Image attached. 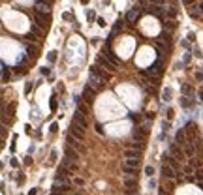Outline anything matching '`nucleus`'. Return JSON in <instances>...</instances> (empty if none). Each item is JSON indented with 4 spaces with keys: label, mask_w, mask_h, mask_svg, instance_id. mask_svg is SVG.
Masks as SVG:
<instances>
[{
    "label": "nucleus",
    "mask_w": 203,
    "mask_h": 195,
    "mask_svg": "<svg viewBox=\"0 0 203 195\" xmlns=\"http://www.w3.org/2000/svg\"><path fill=\"white\" fill-rule=\"evenodd\" d=\"M162 71H164V64H162V60H156V62H152V64H150L145 71L141 70V71H139V75H141V77H145V75H150V77H160V75H162Z\"/></svg>",
    "instance_id": "1"
},
{
    "label": "nucleus",
    "mask_w": 203,
    "mask_h": 195,
    "mask_svg": "<svg viewBox=\"0 0 203 195\" xmlns=\"http://www.w3.org/2000/svg\"><path fill=\"white\" fill-rule=\"evenodd\" d=\"M34 23L40 28H47L51 23V15L49 13H42V11H34Z\"/></svg>",
    "instance_id": "2"
},
{
    "label": "nucleus",
    "mask_w": 203,
    "mask_h": 195,
    "mask_svg": "<svg viewBox=\"0 0 203 195\" xmlns=\"http://www.w3.org/2000/svg\"><path fill=\"white\" fill-rule=\"evenodd\" d=\"M139 15H141V8L139 6H134V8H130L128 11H126V21H128L130 24H135V23H137V19H139Z\"/></svg>",
    "instance_id": "3"
},
{
    "label": "nucleus",
    "mask_w": 203,
    "mask_h": 195,
    "mask_svg": "<svg viewBox=\"0 0 203 195\" xmlns=\"http://www.w3.org/2000/svg\"><path fill=\"white\" fill-rule=\"evenodd\" d=\"M68 135H72L75 141H83L85 139V131L81 130L77 124H73V122H72V126H70V133H68Z\"/></svg>",
    "instance_id": "4"
},
{
    "label": "nucleus",
    "mask_w": 203,
    "mask_h": 195,
    "mask_svg": "<svg viewBox=\"0 0 203 195\" xmlns=\"http://www.w3.org/2000/svg\"><path fill=\"white\" fill-rule=\"evenodd\" d=\"M104 56H105V58H107L109 62L115 66V68H119V66H120V60H119V56H117V54L113 53V51L109 49V45H107V47L104 49Z\"/></svg>",
    "instance_id": "5"
},
{
    "label": "nucleus",
    "mask_w": 203,
    "mask_h": 195,
    "mask_svg": "<svg viewBox=\"0 0 203 195\" xmlns=\"http://www.w3.org/2000/svg\"><path fill=\"white\" fill-rule=\"evenodd\" d=\"M73 124H77L81 130H87V126H89V122H87V116H83V115H79V113H75L73 115Z\"/></svg>",
    "instance_id": "6"
},
{
    "label": "nucleus",
    "mask_w": 203,
    "mask_h": 195,
    "mask_svg": "<svg viewBox=\"0 0 203 195\" xmlns=\"http://www.w3.org/2000/svg\"><path fill=\"white\" fill-rule=\"evenodd\" d=\"M64 154H66V161H70V163H73V161L79 160V154L75 152L72 146H66L64 148Z\"/></svg>",
    "instance_id": "7"
},
{
    "label": "nucleus",
    "mask_w": 203,
    "mask_h": 195,
    "mask_svg": "<svg viewBox=\"0 0 203 195\" xmlns=\"http://www.w3.org/2000/svg\"><path fill=\"white\" fill-rule=\"evenodd\" d=\"M184 156H188V158L196 156V145L192 139H186V143H184Z\"/></svg>",
    "instance_id": "8"
},
{
    "label": "nucleus",
    "mask_w": 203,
    "mask_h": 195,
    "mask_svg": "<svg viewBox=\"0 0 203 195\" xmlns=\"http://www.w3.org/2000/svg\"><path fill=\"white\" fill-rule=\"evenodd\" d=\"M96 62H98L100 66H104V68H105V70H109V71H115V70H117V68H115V66H113V64H111V62H109V60H107V58H105V56H104V54H98V56H96Z\"/></svg>",
    "instance_id": "9"
},
{
    "label": "nucleus",
    "mask_w": 203,
    "mask_h": 195,
    "mask_svg": "<svg viewBox=\"0 0 203 195\" xmlns=\"http://www.w3.org/2000/svg\"><path fill=\"white\" fill-rule=\"evenodd\" d=\"M70 191V182H55L53 193H66Z\"/></svg>",
    "instance_id": "10"
},
{
    "label": "nucleus",
    "mask_w": 203,
    "mask_h": 195,
    "mask_svg": "<svg viewBox=\"0 0 203 195\" xmlns=\"http://www.w3.org/2000/svg\"><path fill=\"white\" fill-rule=\"evenodd\" d=\"M169 156H173L177 161H181L182 158H184V152H182L177 145H171V146H169Z\"/></svg>",
    "instance_id": "11"
},
{
    "label": "nucleus",
    "mask_w": 203,
    "mask_h": 195,
    "mask_svg": "<svg viewBox=\"0 0 203 195\" xmlns=\"http://www.w3.org/2000/svg\"><path fill=\"white\" fill-rule=\"evenodd\" d=\"M90 73H92V75H96V77H100V79L104 81V83H105V81H109V77H111L109 73H105L104 70L96 68V66H92V68H90Z\"/></svg>",
    "instance_id": "12"
},
{
    "label": "nucleus",
    "mask_w": 203,
    "mask_h": 195,
    "mask_svg": "<svg viewBox=\"0 0 203 195\" xmlns=\"http://www.w3.org/2000/svg\"><path fill=\"white\" fill-rule=\"evenodd\" d=\"M94 96H96L94 88H90V86L87 85V86H85V88H83V98H85V100L89 101V103H92V101H94Z\"/></svg>",
    "instance_id": "13"
},
{
    "label": "nucleus",
    "mask_w": 203,
    "mask_h": 195,
    "mask_svg": "<svg viewBox=\"0 0 203 195\" xmlns=\"http://www.w3.org/2000/svg\"><path fill=\"white\" fill-rule=\"evenodd\" d=\"M139 156H141V150H135V148L124 150V158H126V160H139Z\"/></svg>",
    "instance_id": "14"
},
{
    "label": "nucleus",
    "mask_w": 203,
    "mask_h": 195,
    "mask_svg": "<svg viewBox=\"0 0 203 195\" xmlns=\"http://www.w3.org/2000/svg\"><path fill=\"white\" fill-rule=\"evenodd\" d=\"M162 174H164L166 178H175V176H177V171H175V169H171L169 165H166V163H164V165H162Z\"/></svg>",
    "instance_id": "15"
},
{
    "label": "nucleus",
    "mask_w": 203,
    "mask_h": 195,
    "mask_svg": "<svg viewBox=\"0 0 203 195\" xmlns=\"http://www.w3.org/2000/svg\"><path fill=\"white\" fill-rule=\"evenodd\" d=\"M90 88H102V86H104V81L100 79V77H96V75H92L90 73Z\"/></svg>",
    "instance_id": "16"
},
{
    "label": "nucleus",
    "mask_w": 203,
    "mask_h": 195,
    "mask_svg": "<svg viewBox=\"0 0 203 195\" xmlns=\"http://www.w3.org/2000/svg\"><path fill=\"white\" fill-rule=\"evenodd\" d=\"M186 143V133H184V130H179L175 133V145L179 146V145H184Z\"/></svg>",
    "instance_id": "17"
},
{
    "label": "nucleus",
    "mask_w": 203,
    "mask_h": 195,
    "mask_svg": "<svg viewBox=\"0 0 203 195\" xmlns=\"http://www.w3.org/2000/svg\"><path fill=\"white\" fill-rule=\"evenodd\" d=\"M154 47L158 49V53H162V54L169 53V45L164 43V42H160V39H156V42H154Z\"/></svg>",
    "instance_id": "18"
},
{
    "label": "nucleus",
    "mask_w": 203,
    "mask_h": 195,
    "mask_svg": "<svg viewBox=\"0 0 203 195\" xmlns=\"http://www.w3.org/2000/svg\"><path fill=\"white\" fill-rule=\"evenodd\" d=\"M164 11H166V8H158V4H152V8H150V13L152 15L160 17V15H164Z\"/></svg>",
    "instance_id": "19"
},
{
    "label": "nucleus",
    "mask_w": 203,
    "mask_h": 195,
    "mask_svg": "<svg viewBox=\"0 0 203 195\" xmlns=\"http://www.w3.org/2000/svg\"><path fill=\"white\" fill-rule=\"evenodd\" d=\"M27 53H28V56H30V58H36V54H38V47H36V45H30V43H27Z\"/></svg>",
    "instance_id": "20"
},
{
    "label": "nucleus",
    "mask_w": 203,
    "mask_h": 195,
    "mask_svg": "<svg viewBox=\"0 0 203 195\" xmlns=\"http://www.w3.org/2000/svg\"><path fill=\"white\" fill-rule=\"evenodd\" d=\"M135 186H137V182H135L134 178H126L124 180V188H128V191H134Z\"/></svg>",
    "instance_id": "21"
},
{
    "label": "nucleus",
    "mask_w": 203,
    "mask_h": 195,
    "mask_svg": "<svg viewBox=\"0 0 203 195\" xmlns=\"http://www.w3.org/2000/svg\"><path fill=\"white\" fill-rule=\"evenodd\" d=\"M68 143H70V146H72V148H77V150H83V148H81V145H79V141H75L72 135H68Z\"/></svg>",
    "instance_id": "22"
},
{
    "label": "nucleus",
    "mask_w": 203,
    "mask_h": 195,
    "mask_svg": "<svg viewBox=\"0 0 203 195\" xmlns=\"http://www.w3.org/2000/svg\"><path fill=\"white\" fill-rule=\"evenodd\" d=\"M122 171L128 174V176H135V174H137V169H132L128 165H122Z\"/></svg>",
    "instance_id": "23"
},
{
    "label": "nucleus",
    "mask_w": 203,
    "mask_h": 195,
    "mask_svg": "<svg viewBox=\"0 0 203 195\" xmlns=\"http://www.w3.org/2000/svg\"><path fill=\"white\" fill-rule=\"evenodd\" d=\"M139 160H126V163L124 165H128V167H132V169H139Z\"/></svg>",
    "instance_id": "24"
},
{
    "label": "nucleus",
    "mask_w": 203,
    "mask_h": 195,
    "mask_svg": "<svg viewBox=\"0 0 203 195\" xmlns=\"http://www.w3.org/2000/svg\"><path fill=\"white\" fill-rule=\"evenodd\" d=\"M160 42H164V43L169 45V43H171V36H169V32H162V34H160Z\"/></svg>",
    "instance_id": "25"
},
{
    "label": "nucleus",
    "mask_w": 203,
    "mask_h": 195,
    "mask_svg": "<svg viewBox=\"0 0 203 195\" xmlns=\"http://www.w3.org/2000/svg\"><path fill=\"white\" fill-rule=\"evenodd\" d=\"M190 15H192V17H199V15H201V9L197 8V6H192V8H190Z\"/></svg>",
    "instance_id": "26"
},
{
    "label": "nucleus",
    "mask_w": 203,
    "mask_h": 195,
    "mask_svg": "<svg viewBox=\"0 0 203 195\" xmlns=\"http://www.w3.org/2000/svg\"><path fill=\"white\" fill-rule=\"evenodd\" d=\"M49 105H51V109H53V111H57V105H58V101H57V96H51V101H49Z\"/></svg>",
    "instance_id": "27"
},
{
    "label": "nucleus",
    "mask_w": 203,
    "mask_h": 195,
    "mask_svg": "<svg viewBox=\"0 0 203 195\" xmlns=\"http://www.w3.org/2000/svg\"><path fill=\"white\" fill-rule=\"evenodd\" d=\"M145 174H147V176H149V178H152V174H154V167L147 165V167H145Z\"/></svg>",
    "instance_id": "28"
},
{
    "label": "nucleus",
    "mask_w": 203,
    "mask_h": 195,
    "mask_svg": "<svg viewBox=\"0 0 203 195\" xmlns=\"http://www.w3.org/2000/svg\"><path fill=\"white\" fill-rule=\"evenodd\" d=\"M171 100V88L167 86V88L164 90V101H169Z\"/></svg>",
    "instance_id": "29"
},
{
    "label": "nucleus",
    "mask_w": 203,
    "mask_h": 195,
    "mask_svg": "<svg viewBox=\"0 0 203 195\" xmlns=\"http://www.w3.org/2000/svg\"><path fill=\"white\" fill-rule=\"evenodd\" d=\"M181 105H182V107H190V105H192V101L184 96V98H181Z\"/></svg>",
    "instance_id": "30"
},
{
    "label": "nucleus",
    "mask_w": 203,
    "mask_h": 195,
    "mask_svg": "<svg viewBox=\"0 0 203 195\" xmlns=\"http://www.w3.org/2000/svg\"><path fill=\"white\" fill-rule=\"evenodd\" d=\"M143 90L147 92V94H150V96H154V94H156V90L152 88V86H147V85H143Z\"/></svg>",
    "instance_id": "31"
},
{
    "label": "nucleus",
    "mask_w": 203,
    "mask_h": 195,
    "mask_svg": "<svg viewBox=\"0 0 203 195\" xmlns=\"http://www.w3.org/2000/svg\"><path fill=\"white\" fill-rule=\"evenodd\" d=\"M164 27H166L167 30H173V28L177 27V23H173V21H166V23H164Z\"/></svg>",
    "instance_id": "32"
},
{
    "label": "nucleus",
    "mask_w": 203,
    "mask_h": 195,
    "mask_svg": "<svg viewBox=\"0 0 203 195\" xmlns=\"http://www.w3.org/2000/svg\"><path fill=\"white\" fill-rule=\"evenodd\" d=\"M47 60L49 62H55V60H57V51H51V53L47 54Z\"/></svg>",
    "instance_id": "33"
},
{
    "label": "nucleus",
    "mask_w": 203,
    "mask_h": 195,
    "mask_svg": "<svg viewBox=\"0 0 203 195\" xmlns=\"http://www.w3.org/2000/svg\"><path fill=\"white\" fill-rule=\"evenodd\" d=\"M192 92H194V88H192V86L182 85V94H192Z\"/></svg>",
    "instance_id": "34"
},
{
    "label": "nucleus",
    "mask_w": 203,
    "mask_h": 195,
    "mask_svg": "<svg viewBox=\"0 0 203 195\" xmlns=\"http://www.w3.org/2000/svg\"><path fill=\"white\" fill-rule=\"evenodd\" d=\"M122 24H124V21H122V19H119V21H117V24H115V28H113V32H119V30L122 28Z\"/></svg>",
    "instance_id": "35"
},
{
    "label": "nucleus",
    "mask_w": 203,
    "mask_h": 195,
    "mask_svg": "<svg viewBox=\"0 0 203 195\" xmlns=\"http://www.w3.org/2000/svg\"><path fill=\"white\" fill-rule=\"evenodd\" d=\"M134 139H135V141H137V143H139V145H141V141H143V139H145V137H143V135H141V133H137V131H134Z\"/></svg>",
    "instance_id": "36"
},
{
    "label": "nucleus",
    "mask_w": 203,
    "mask_h": 195,
    "mask_svg": "<svg viewBox=\"0 0 203 195\" xmlns=\"http://www.w3.org/2000/svg\"><path fill=\"white\" fill-rule=\"evenodd\" d=\"M96 131H98L100 135H104V133H105V130H104V126H102L100 122H96Z\"/></svg>",
    "instance_id": "37"
},
{
    "label": "nucleus",
    "mask_w": 203,
    "mask_h": 195,
    "mask_svg": "<svg viewBox=\"0 0 203 195\" xmlns=\"http://www.w3.org/2000/svg\"><path fill=\"white\" fill-rule=\"evenodd\" d=\"M6 111H8L6 115H8V116H12V115H13V111H15V103H12V105H8V109H6Z\"/></svg>",
    "instance_id": "38"
},
{
    "label": "nucleus",
    "mask_w": 203,
    "mask_h": 195,
    "mask_svg": "<svg viewBox=\"0 0 203 195\" xmlns=\"http://www.w3.org/2000/svg\"><path fill=\"white\" fill-rule=\"evenodd\" d=\"M184 173L188 174V178H192V173H194V169H192L190 165H186V167H184Z\"/></svg>",
    "instance_id": "39"
},
{
    "label": "nucleus",
    "mask_w": 203,
    "mask_h": 195,
    "mask_svg": "<svg viewBox=\"0 0 203 195\" xmlns=\"http://www.w3.org/2000/svg\"><path fill=\"white\" fill-rule=\"evenodd\" d=\"M24 38H27L28 42H36V39H38V38H36V36H34L32 32H30V34H27V36H24Z\"/></svg>",
    "instance_id": "40"
},
{
    "label": "nucleus",
    "mask_w": 203,
    "mask_h": 195,
    "mask_svg": "<svg viewBox=\"0 0 203 195\" xmlns=\"http://www.w3.org/2000/svg\"><path fill=\"white\" fill-rule=\"evenodd\" d=\"M73 184H75V186H83L85 180H83V178H73Z\"/></svg>",
    "instance_id": "41"
},
{
    "label": "nucleus",
    "mask_w": 203,
    "mask_h": 195,
    "mask_svg": "<svg viewBox=\"0 0 203 195\" xmlns=\"http://www.w3.org/2000/svg\"><path fill=\"white\" fill-rule=\"evenodd\" d=\"M57 130H58V126H57V122H53V124H51V126H49V131H51V133H55V131H57Z\"/></svg>",
    "instance_id": "42"
},
{
    "label": "nucleus",
    "mask_w": 203,
    "mask_h": 195,
    "mask_svg": "<svg viewBox=\"0 0 203 195\" xmlns=\"http://www.w3.org/2000/svg\"><path fill=\"white\" fill-rule=\"evenodd\" d=\"M4 135H6V126L0 122V137H4Z\"/></svg>",
    "instance_id": "43"
},
{
    "label": "nucleus",
    "mask_w": 203,
    "mask_h": 195,
    "mask_svg": "<svg viewBox=\"0 0 203 195\" xmlns=\"http://www.w3.org/2000/svg\"><path fill=\"white\" fill-rule=\"evenodd\" d=\"M30 90H32V83H27V86H24V94H28Z\"/></svg>",
    "instance_id": "44"
},
{
    "label": "nucleus",
    "mask_w": 203,
    "mask_h": 195,
    "mask_svg": "<svg viewBox=\"0 0 203 195\" xmlns=\"http://www.w3.org/2000/svg\"><path fill=\"white\" fill-rule=\"evenodd\" d=\"M96 23H98L100 27H105V21H104V19H102V17H98V19H96Z\"/></svg>",
    "instance_id": "45"
},
{
    "label": "nucleus",
    "mask_w": 203,
    "mask_h": 195,
    "mask_svg": "<svg viewBox=\"0 0 203 195\" xmlns=\"http://www.w3.org/2000/svg\"><path fill=\"white\" fill-rule=\"evenodd\" d=\"M8 77H9V71H8V70H4V73H2V79H4V81H8Z\"/></svg>",
    "instance_id": "46"
},
{
    "label": "nucleus",
    "mask_w": 203,
    "mask_h": 195,
    "mask_svg": "<svg viewBox=\"0 0 203 195\" xmlns=\"http://www.w3.org/2000/svg\"><path fill=\"white\" fill-rule=\"evenodd\" d=\"M171 118H173V111H171V109H169V111H167V122H169Z\"/></svg>",
    "instance_id": "47"
},
{
    "label": "nucleus",
    "mask_w": 203,
    "mask_h": 195,
    "mask_svg": "<svg viewBox=\"0 0 203 195\" xmlns=\"http://www.w3.org/2000/svg\"><path fill=\"white\" fill-rule=\"evenodd\" d=\"M196 176H197V178H199V180L203 182V171H197V173H196Z\"/></svg>",
    "instance_id": "48"
},
{
    "label": "nucleus",
    "mask_w": 203,
    "mask_h": 195,
    "mask_svg": "<svg viewBox=\"0 0 203 195\" xmlns=\"http://www.w3.org/2000/svg\"><path fill=\"white\" fill-rule=\"evenodd\" d=\"M42 73H43V75H49L51 70H49V68H42Z\"/></svg>",
    "instance_id": "49"
},
{
    "label": "nucleus",
    "mask_w": 203,
    "mask_h": 195,
    "mask_svg": "<svg viewBox=\"0 0 203 195\" xmlns=\"http://www.w3.org/2000/svg\"><path fill=\"white\" fill-rule=\"evenodd\" d=\"M89 21H94V11H89Z\"/></svg>",
    "instance_id": "50"
},
{
    "label": "nucleus",
    "mask_w": 203,
    "mask_h": 195,
    "mask_svg": "<svg viewBox=\"0 0 203 195\" xmlns=\"http://www.w3.org/2000/svg\"><path fill=\"white\" fill-rule=\"evenodd\" d=\"M17 165H19V161H17V160L13 158V160H12V167H17Z\"/></svg>",
    "instance_id": "51"
},
{
    "label": "nucleus",
    "mask_w": 203,
    "mask_h": 195,
    "mask_svg": "<svg viewBox=\"0 0 203 195\" xmlns=\"http://www.w3.org/2000/svg\"><path fill=\"white\" fill-rule=\"evenodd\" d=\"M28 195H38V189H36V188H34V189H30V193H28Z\"/></svg>",
    "instance_id": "52"
},
{
    "label": "nucleus",
    "mask_w": 203,
    "mask_h": 195,
    "mask_svg": "<svg viewBox=\"0 0 203 195\" xmlns=\"http://www.w3.org/2000/svg\"><path fill=\"white\" fill-rule=\"evenodd\" d=\"M197 8H199V9H201V11H203V2H201V4H199V6H197Z\"/></svg>",
    "instance_id": "53"
},
{
    "label": "nucleus",
    "mask_w": 203,
    "mask_h": 195,
    "mask_svg": "<svg viewBox=\"0 0 203 195\" xmlns=\"http://www.w3.org/2000/svg\"><path fill=\"white\" fill-rule=\"evenodd\" d=\"M199 98H201V100H203V90H201V92H199Z\"/></svg>",
    "instance_id": "54"
},
{
    "label": "nucleus",
    "mask_w": 203,
    "mask_h": 195,
    "mask_svg": "<svg viewBox=\"0 0 203 195\" xmlns=\"http://www.w3.org/2000/svg\"><path fill=\"white\" fill-rule=\"evenodd\" d=\"M199 188H201V189H203V182H199Z\"/></svg>",
    "instance_id": "55"
},
{
    "label": "nucleus",
    "mask_w": 203,
    "mask_h": 195,
    "mask_svg": "<svg viewBox=\"0 0 203 195\" xmlns=\"http://www.w3.org/2000/svg\"><path fill=\"white\" fill-rule=\"evenodd\" d=\"M0 146H2V137H0Z\"/></svg>",
    "instance_id": "56"
}]
</instances>
